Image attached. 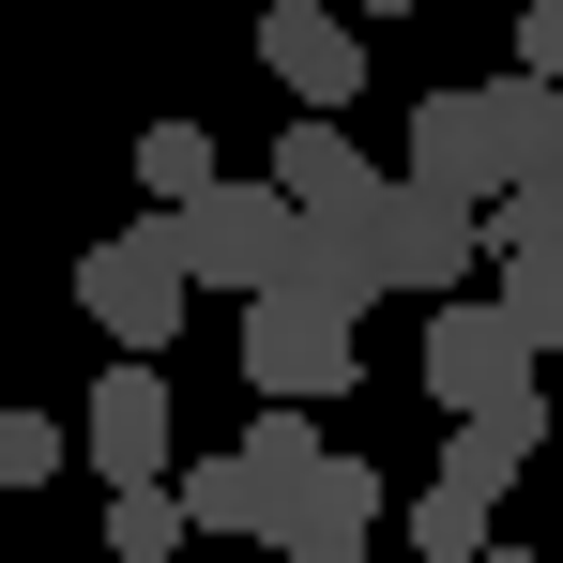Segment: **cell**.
Here are the masks:
<instances>
[{
	"label": "cell",
	"mask_w": 563,
	"mask_h": 563,
	"mask_svg": "<svg viewBox=\"0 0 563 563\" xmlns=\"http://www.w3.org/2000/svg\"><path fill=\"white\" fill-rule=\"evenodd\" d=\"M289 244H305V213H289L275 184H229V168H213V184L168 213V260H184V289H229V305H260V289L289 275Z\"/></svg>",
	"instance_id": "1"
},
{
	"label": "cell",
	"mask_w": 563,
	"mask_h": 563,
	"mask_svg": "<svg viewBox=\"0 0 563 563\" xmlns=\"http://www.w3.org/2000/svg\"><path fill=\"white\" fill-rule=\"evenodd\" d=\"M184 305H198V289H184V260H168V213H153V229H107L92 260H77V320H92L122 366H168Z\"/></svg>",
	"instance_id": "2"
},
{
	"label": "cell",
	"mask_w": 563,
	"mask_h": 563,
	"mask_svg": "<svg viewBox=\"0 0 563 563\" xmlns=\"http://www.w3.org/2000/svg\"><path fill=\"white\" fill-rule=\"evenodd\" d=\"M472 229H487V260H503L487 305H503V320H518V351L549 366V351H563V184H503Z\"/></svg>",
	"instance_id": "3"
},
{
	"label": "cell",
	"mask_w": 563,
	"mask_h": 563,
	"mask_svg": "<svg viewBox=\"0 0 563 563\" xmlns=\"http://www.w3.org/2000/svg\"><path fill=\"white\" fill-rule=\"evenodd\" d=\"M244 380L289 396V411L351 396V305H320V289H260V305H244Z\"/></svg>",
	"instance_id": "4"
},
{
	"label": "cell",
	"mask_w": 563,
	"mask_h": 563,
	"mask_svg": "<svg viewBox=\"0 0 563 563\" xmlns=\"http://www.w3.org/2000/svg\"><path fill=\"white\" fill-rule=\"evenodd\" d=\"M427 396H442V411H518V396H533V351H518V320H503V305H487V289H457V305H427Z\"/></svg>",
	"instance_id": "5"
},
{
	"label": "cell",
	"mask_w": 563,
	"mask_h": 563,
	"mask_svg": "<svg viewBox=\"0 0 563 563\" xmlns=\"http://www.w3.org/2000/svg\"><path fill=\"white\" fill-rule=\"evenodd\" d=\"M396 184H427V198H457V213H487V198L518 184V153H503V92H487V77L427 92V107H411V168H396Z\"/></svg>",
	"instance_id": "6"
},
{
	"label": "cell",
	"mask_w": 563,
	"mask_h": 563,
	"mask_svg": "<svg viewBox=\"0 0 563 563\" xmlns=\"http://www.w3.org/2000/svg\"><path fill=\"white\" fill-rule=\"evenodd\" d=\"M366 244H380V289H411V305H457V275L487 260V229H472L457 198H427V184H380Z\"/></svg>",
	"instance_id": "7"
},
{
	"label": "cell",
	"mask_w": 563,
	"mask_h": 563,
	"mask_svg": "<svg viewBox=\"0 0 563 563\" xmlns=\"http://www.w3.org/2000/svg\"><path fill=\"white\" fill-rule=\"evenodd\" d=\"M260 549H275V563H380V472H366V457H320V472L275 503Z\"/></svg>",
	"instance_id": "8"
},
{
	"label": "cell",
	"mask_w": 563,
	"mask_h": 563,
	"mask_svg": "<svg viewBox=\"0 0 563 563\" xmlns=\"http://www.w3.org/2000/svg\"><path fill=\"white\" fill-rule=\"evenodd\" d=\"M260 62L289 77V107H305V122H335V107L366 92V31H351L335 0H275V15H260Z\"/></svg>",
	"instance_id": "9"
},
{
	"label": "cell",
	"mask_w": 563,
	"mask_h": 563,
	"mask_svg": "<svg viewBox=\"0 0 563 563\" xmlns=\"http://www.w3.org/2000/svg\"><path fill=\"white\" fill-rule=\"evenodd\" d=\"M77 457H92L107 487H153V472H168V366H107L92 411H77Z\"/></svg>",
	"instance_id": "10"
},
{
	"label": "cell",
	"mask_w": 563,
	"mask_h": 563,
	"mask_svg": "<svg viewBox=\"0 0 563 563\" xmlns=\"http://www.w3.org/2000/svg\"><path fill=\"white\" fill-rule=\"evenodd\" d=\"M275 198H289V213H366L380 168H366L351 122H289V137H275Z\"/></svg>",
	"instance_id": "11"
},
{
	"label": "cell",
	"mask_w": 563,
	"mask_h": 563,
	"mask_svg": "<svg viewBox=\"0 0 563 563\" xmlns=\"http://www.w3.org/2000/svg\"><path fill=\"white\" fill-rule=\"evenodd\" d=\"M533 457H549V396H518V411H472L457 442H442V487H472V503L503 518V487H518Z\"/></svg>",
	"instance_id": "12"
},
{
	"label": "cell",
	"mask_w": 563,
	"mask_h": 563,
	"mask_svg": "<svg viewBox=\"0 0 563 563\" xmlns=\"http://www.w3.org/2000/svg\"><path fill=\"white\" fill-rule=\"evenodd\" d=\"M168 503H184V533H229V549H260L275 533V487L244 457H198V472H168Z\"/></svg>",
	"instance_id": "13"
},
{
	"label": "cell",
	"mask_w": 563,
	"mask_h": 563,
	"mask_svg": "<svg viewBox=\"0 0 563 563\" xmlns=\"http://www.w3.org/2000/svg\"><path fill=\"white\" fill-rule=\"evenodd\" d=\"M229 457H244V472H260V487H275V503H289V487H305V472L335 457V442H320V411H289V396H260V411H244V442H229Z\"/></svg>",
	"instance_id": "14"
},
{
	"label": "cell",
	"mask_w": 563,
	"mask_h": 563,
	"mask_svg": "<svg viewBox=\"0 0 563 563\" xmlns=\"http://www.w3.org/2000/svg\"><path fill=\"white\" fill-rule=\"evenodd\" d=\"M503 92V153H518V184H563V92L549 77H487Z\"/></svg>",
	"instance_id": "15"
},
{
	"label": "cell",
	"mask_w": 563,
	"mask_h": 563,
	"mask_svg": "<svg viewBox=\"0 0 563 563\" xmlns=\"http://www.w3.org/2000/svg\"><path fill=\"white\" fill-rule=\"evenodd\" d=\"M107 563H184V503H168V472H153V487H107Z\"/></svg>",
	"instance_id": "16"
},
{
	"label": "cell",
	"mask_w": 563,
	"mask_h": 563,
	"mask_svg": "<svg viewBox=\"0 0 563 563\" xmlns=\"http://www.w3.org/2000/svg\"><path fill=\"white\" fill-rule=\"evenodd\" d=\"M487 533H503V518H487L472 487H442V472L411 487V563H472V549H487Z\"/></svg>",
	"instance_id": "17"
},
{
	"label": "cell",
	"mask_w": 563,
	"mask_h": 563,
	"mask_svg": "<svg viewBox=\"0 0 563 563\" xmlns=\"http://www.w3.org/2000/svg\"><path fill=\"white\" fill-rule=\"evenodd\" d=\"M137 184H153V213H184V198L213 184V122H153V137H137Z\"/></svg>",
	"instance_id": "18"
},
{
	"label": "cell",
	"mask_w": 563,
	"mask_h": 563,
	"mask_svg": "<svg viewBox=\"0 0 563 563\" xmlns=\"http://www.w3.org/2000/svg\"><path fill=\"white\" fill-rule=\"evenodd\" d=\"M62 457H77V427H46V411H0V487H46Z\"/></svg>",
	"instance_id": "19"
},
{
	"label": "cell",
	"mask_w": 563,
	"mask_h": 563,
	"mask_svg": "<svg viewBox=\"0 0 563 563\" xmlns=\"http://www.w3.org/2000/svg\"><path fill=\"white\" fill-rule=\"evenodd\" d=\"M518 77H549V92H563V0H518Z\"/></svg>",
	"instance_id": "20"
},
{
	"label": "cell",
	"mask_w": 563,
	"mask_h": 563,
	"mask_svg": "<svg viewBox=\"0 0 563 563\" xmlns=\"http://www.w3.org/2000/svg\"><path fill=\"white\" fill-rule=\"evenodd\" d=\"M351 15H427V0H351Z\"/></svg>",
	"instance_id": "21"
},
{
	"label": "cell",
	"mask_w": 563,
	"mask_h": 563,
	"mask_svg": "<svg viewBox=\"0 0 563 563\" xmlns=\"http://www.w3.org/2000/svg\"><path fill=\"white\" fill-rule=\"evenodd\" d=\"M472 563H533V549H503V533H487V549H472Z\"/></svg>",
	"instance_id": "22"
},
{
	"label": "cell",
	"mask_w": 563,
	"mask_h": 563,
	"mask_svg": "<svg viewBox=\"0 0 563 563\" xmlns=\"http://www.w3.org/2000/svg\"><path fill=\"white\" fill-rule=\"evenodd\" d=\"M503 15H518V0H503Z\"/></svg>",
	"instance_id": "23"
},
{
	"label": "cell",
	"mask_w": 563,
	"mask_h": 563,
	"mask_svg": "<svg viewBox=\"0 0 563 563\" xmlns=\"http://www.w3.org/2000/svg\"><path fill=\"white\" fill-rule=\"evenodd\" d=\"M260 563H275V549H260Z\"/></svg>",
	"instance_id": "24"
}]
</instances>
